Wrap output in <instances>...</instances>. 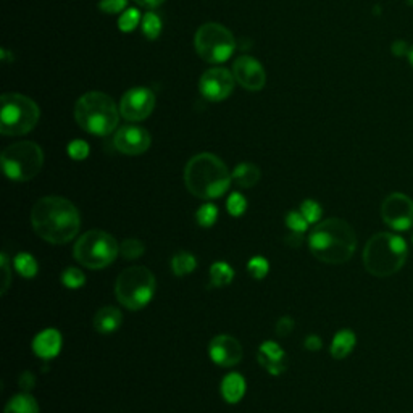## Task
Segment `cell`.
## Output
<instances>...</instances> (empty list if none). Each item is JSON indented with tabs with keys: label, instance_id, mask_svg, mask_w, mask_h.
Listing matches in <instances>:
<instances>
[{
	"label": "cell",
	"instance_id": "1",
	"mask_svg": "<svg viewBox=\"0 0 413 413\" xmlns=\"http://www.w3.org/2000/svg\"><path fill=\"white\" fill-rule=\"evenodd\" d=\"M34 233L49 244H67L80 233L81 217L73 202L58 196H47L31 210Z\"/></svg>",
	"mask_w": 413,
	"mask_h": 413
},
{
	"label": "cell",
	"instance_id": "2",
	"mask_svg": "<svg viewBox=\"0 0 413 413\" xmlns=\"http://www.w3.org/2000/svg\"><path fill=\"white\" fill-rule=\"evenodd\" d=\"M308 249L317 260L328 265H343L357 249L355 231L343 218L323 220L308 234Z\"/></svg>",
	"mask_w": 413,
	"mask_h": 413
},
{
	"label": "cell",
	"instance_id": "3",
	"mask_svg": "<svg viewBox=\"0 0 413 413\" xmlns=\"http://www.w3.org/2000/svg\"><path fill=\"white\" fill-rule=\"evenodd\" d=\"M233 174L222 158L203 152L192 157L184 168V183L192 196L203 201L222 197L229 189Z\"/></svg>",
	"mask_w": 413,
	"mask_h": 413
},
{
	"label": "cell",
	"instance_id": "4",
	"mask_svg": "<svg viewBox=\"0 0 413 413\" xmlns=\"http://www.w3.org/2000/svg\"><path fill=\"white\" fill-rule=\"evenodd\" d=\"M409 257L404 238L393 233H378L368 239L363 249V265L374 278H389L400 272Z\"/></svg>",
	"mask_w": 413,
	"mask_h": 413
},
{
	"label": "cell",
	"instance_id": "5",
	"mask_svg": "<svg viewBox=\"0 0 413 413\" xmlns=\"http://www.w3.org/2000/svg\"><path fill=\"white\" fill-rule=\"evenodd\" d=\"M75 120L86 133L108 136L117 129L120 113L113 99L103 92H87L75 106Z\"/></svg>",
	"mask_w": 413,
	"mask_h": 413
},
{
	"label": "cell",
	"instance_id": "6",
	"mask_svg": "<svg viewBox=\"0 0 413 413\" xmlns=\"http://www.w3.org/2000/svg\"><path fill=\"white\" fill-rule=\"evenodd\" d=\"M157 281L151 269L146 267L125 268L115 283V296L121 305L128 310H141L147 307L155 296Z\"/></svg>",
	"mask_w": 413,
	"mask_h": 413
},
{
	"label": "cell",
	"instance_id": "7",
	"mask_svg": "<svg viewBox=\"0 0 413 413\" xmlns=\"http://www.w3.org/2000/svg\"><path fill=\"white\" fill-rule=\"evenodd\" d=\"M41 110L34 101L23 94L7 92L0 99V133L23 136L36 128Z\"/></svg>",
	"mask_w": 413,
	"mask_h": 413
},
{
	"label": "cell",
	"instance_id": "8",
	"mask_svg": "<svg viewBox=\"0 0 413 413\" xmlns=\"http://www.w3.org/2000/svg\"><path fill=\"white\" fill-rule=\"evenodd\" d=\"M118 255L120 246L117 239L102 229L87 231L73 247L75 260L91 269H102L112 265Z\"/></svg>",
	"mask_w": 413,
	"mask_h": 413
},
{
	"label": "cell",
	"instance_id": "9",
	"mask_svg": "<svg viewBox=\"0 0 413 413\" xmlns=\"http://www.w3.org/2000/svg\"><path fill=\"white\" fill-rule=\"evenodd\" d=\"M0 160L8 179L25 183L39 174L44 165V152L36 142L21 141L5 148Z\"/></svg>",
	"mask_w": 413,
	"mask_h": 413
},
{
	"label": "cell",
	"instance_id": "10",
	"mask_svg": "<svg viewBox=\"0 0 413 413\" xmlns=\"http://www.w3.org/2000/svg\"><path fill=\"white\" fill-rule=\"evenodd\" d=\"M196 51L208 63H223L234 51V36L223 25L205 23L196 32Z\"/></svg>",
	"mask_w": 413,
	"mask_h": 413
},
{
	"label": "cell",
	"instance_id": "11",
	"mask_svg": "<svg viewBox=\"0 0 413 413\" xmlns=\"http://www.w3.org/2000/svg\"><path fill=\"white\" fill-rule=\"evenodd\" d=\"M381 218L390 229L409 231L413 227V199L404 192H393L381 203Z\"/></svg>",
	"mask_w": 413,
	"mask_h": 413
},
{
	"label": "cell",
	"instance_id": "12",
	"mask_svg": "<svg viewBox=\"0 0 413 413\" xmlns=\"http://www.w3.org/2000/svg\"><path fill=\"white\" fill-rule=\"evenodd\" d=\"M155 108V96L148 87H133L120 102L121 117L128 121H142Z\"/></svg>",
	"mask_w": 413,
	"mask_h": 413
},
{
	"label": "cell",
	"instance_id": "13",
	"mask_svg": "<svg viewBox=\"0 0 413 413\" xmlns=\"http://www.w3.org/2000/svg\"><path fill=\"white\" fill-rule=\"evenodd\" d=\"M199 89L207 101L222 102L228 99L234 89V75L222 67L207 70L201 78Z\"/></svg>",
	"mask_w": 413,
	"mask_h": 413
},
{
	"label": "cell",
	"instance_id": "14",
	"mask_svg": "<svg viewBox=\"0 0 413 413\" xmlns=\"http://www.w3.org/2000/svg\"><path fill=\"white\" fill-rule=\"evenodd\" d=\"M151 134L139 126H123L113 137V144L117 151L125 155H141L151 147Z\"/></svg>",
	"mask_w": 413,
	"mask_h": 413
},
{
	"label": "cell",
	"instance_id": "15",
	"mask_svg": "<svg viewBox=\"0 0 413 413\" xmlns=\"http://www.w3.org/2000/svg\"><path fill=\"white\" fill-rule=\"evenodd\" d=\"M233 75L234 80L242 87L252 92L262 91L267 82L265 70H263L260 62L252 57H247V55H242V57L236 60L233 65Z\"/></svg>",
	"mask_w": 413,
	"mask_h": 413
},
{
	"label": "cell",
	"instance_id": "16",
	"mask_svg": "<svg viewBox=\"0 0 413 413\" xmlns=\"http://www.w3.org/2000/svg\"><path fill=\"white\" fill-rule=\"evenodd\" d=\"M208 355L218 367H236L242 360V345L233 336L220 334L208 344Z\"/></svg>",
	"mask_w": 413,
	"mask_h": 413
},
{
	"label": "cell",
	"instance_id": "17",
	"mask_svg": "<svg viewBox=\"0 0 413 413\" xmlns=\"http://www.w3.org/2000/svg\"><path fill=\"white\" fill-rule=\"evenodd\" d=\"M257 360L262 368H265V371L273 374V376H279L281 373L288 370L289 365L286 350L278 343H273V341H265V343H262V345L258 347Z\"/></svg>",
	"mask_w": 413,
	"mask_h": 413
},
{
	"label": "cell",
	"instance_id": "18",
	"mask_svg": "<svg viewBox=\"0 0 413 413\" xmlns=\"http://www.w3.org/2000/svg\"><path fill=\"white\" fill-rule=\"evenodd\" d=\"M32 350L44 360L55 359L62 350V334L55 328L44 329L32 341Z\"/></svg>",
	"mask_w": 413,
	"mask_h": 413
},
{
	"label": "cell",
	"instance_id": "19",
	"mask_svg": "<svg viewBox=\"0 0 413 413\" xmlns=\"http://www.w3.org/2000/svg\"><path fill=\"white\" fill-rule=\"evenodd\" d=\"M121 323H123V313H121L120 308L107 305L99 308L96 315H94L92 326L101 334H112L115 331H118Z\"/></svg>",
	"mask_w": 413,
	"mask_h": 413
},
{
	"label": "cell",
	"instance_id": "20",
	"mask_svg": "<svg viewBox=\"0 0 413 413\" xmlns=\"http://www.w3.org/2000/svg\"><path fill=\"white\" fill-rule=\"evenodd\" d=\"M222 395L228 404H238L246 394V379L239 373H229L222 381Z\"/></svg>",
	"mask_w": 413,
	"mask_h": 413
},
{
	"label": "cell",
	"instance_id": "21",
	"mask_svg": "<svg viewBox=\"0 0 413 413\" xmlns=\"http://www.w3.org/2000/svg\"><path fill=\"white\" fill-rule=\"evenodd\" d=\"M355 344H357L355 333L350 331V329H341V331L334 334L329 352H331L333 359L343 360L345 359V357L350 355V352L354 350Z\"/></svg>",
	"mask_w": 413,
	"mask_h": 413
},
{
	"label": "cell",
	"instance_id": "22",
	"mask_svg": "<svg viewBox=\"0 0 413 413\" xmlns=\"http://www.w3.org/2000/svg\"><path fill=\"white\" fill-rule=\"evenodd\" d=\"M231 174H233V183L242 187V189H250L260 181V168L247 162L239 163Z\"/></svg>",
	"mask_w": 413,
	"mask_h": 413
},
{
	"label": "cell",
	"instance_id": "23",
	"mask_svg": "<svg viewBox=\"0 0 413 413\" xmlns=\"http://www.w3.org/2000/svg\"><path fill=\"white\" fill-rule=\"evenodd\" d=\"M4 413H39V405H37V400L25 390L8 400Z\"/></svg>",
	"mask_w": 413,
	"mask_h": 413
},
{
	"label": "cell",
	"instance_id": "24",
	"mask_svg": "<svg viewBox=\"0 0 413 413\" xmlns=\"http://www.w3.org/2000/svg\"><path fill=\"white\" fill-rule=\"evenodd\" d=\"M234 269L227 262H215L210 267V288H223L233 283Z\"/></svg>",
	"mask_w": 413,
	"mask_h": 413
},
{
	"label": "cell",
	"instance_id": "25",
	"mask_svg": "<svg viewBox=\"0 0 413 413\" xmlns=\"http://www.w3.org/2000/svg\"><path fill=\"white\" fill-rule=\"evenodd\" d=\"M197 268V260L192 253L181 250L178 253H174L172 258V269L176 277L183 278L186 274H191L194 269Z\"/></svg>",
	"mask_w": 413,
	"mask_h": 413
},
{
	"label": "cell",
	"instance_id": "26",
	"mask_svg": "<svg viewBox=\"0 0 413 413\" xmlns=\"http://www.w3.org/2000/svg\"><path fill=\"white\" fill-rule=\"evenodd\" d=\"M13 267L16 272H18L21 277L26 279H32L39 272V265H37V260L31 253L27 252H20L18 255L15 257L13 260Z\"/></svg>",
	"mask_w": 413,
	"mask_h": 413
},
{
	"label": "cell",
	"instance_id": "27",
	"mask_svg": "<svg viewBox=\"0 0 413 413\" xmlns=\"http://www.w3.org/2000/svg\"><path fill=\"white\" fill-rule=\"evenodd\" d=\"M142 32H144V36L147 39H157L158 36H160L162 32V20L160 16L157 13H152L148 12L144 16H142Z\"/></svg>",
	"mask_w": 413,
	"mask_h": 413
},
{
	"label": "cell",
	"instance_id": "28",
	"mask_svg": "<svg viewBox=\"0 0 413 413\" xmlns=\"http://www.w3.org/2000/svg\"><path fill=\"white\" fill-rule=\"evenodd\" d=\"M144 250H146V246L142 244L139 239H134V238L125 239L120 244V255L126 258V260H136V258L144 255Z\"/></svg>",
	"mask_w": 413,
	"mask_h": 413
},
{
	"label": "cell",
	"instance_id": "29",
	"mask_svg": "<svg viewBox=\"0 0 413 413\" xmlns=\"http://www.w3.org/2000/svg\"><path fill=\"white\" fill-rule=\"evenodd\" d=\"M196 220L202 228H212L218 220V207L210 202L203 203L196 213Z\"/></svg>",
	"mask_w": 413,
	"mask_h": 413
},
{
	"label": "cell",
	"instance_id": "30",
	"mask_svg": "<svg viewBox=\"0 0 413 413\" xmlns=\"http://www.w3.org/2000/svg\"><path fill=\"white\" fill-rule=\"evenodd\" d=\"M299 212L304 215V218L310 224L320 223V220L323 217V207L317 201H312V199H307L302 202Z\"/></svg>",
	"mask_w": 413,
	"mask_h": 413
},
{
	"label": "cell",
	"instance_id": "31",
	"mask_svg": "<svg viewBox=\"0 0 413 413\" xmlns=\"http://www.w3.org/2000/svg\"><path fill=\"white\" fill-rule=\"evenodd\" d=\"M60 278H62V284L68 289H80L86 283L84 273L76 267H68Z\"/></svg>",
	"mask_w": 413,
	"mask_h": 413
},
{
	"label": "cell",
	"instance_id": "32",
	"mask_svg": "<svg viewBox=\"0 0 413 413\" xmlns=\"http://www.w3.org/2000/svg\"><path fill=\"white\" fill-rule=\"evenodd\" d=\"M247 272L253 279H263L269 272V263L265 257H252L247 263Z\"/></svg>",
	"mask_w": 413,
	"mask_h": 413
},
{
	"label": "cell",
	"instance_id": "33",
	"mask_svg": "<svg viewBox=\"0 0 413 413\" xmlns=\"http://www.w3.org/2000/svg\"><path fill=\"white\" fill-rule=\"evenodd\" d=\"M284 222H286V227L293 231V233H299V234H304L308 229V224H310L299 210H291L288 215H286Z\"/></svg>",
	"mask_w": 413,
	"mask_h": 413
},
{
	"label": "cell",
	"instance_id": "34",
	"mask_svg": "<svg viewBox=\"0 0 413 413\" xmlns=\"http://www.w3.org/2000/svg\"><path fill=\"white\" fill-rule=\"evenodd\" d=\"M227 208L231 217H242L247 210V199L241 192H233L227 201Z\"/></svg>",
	"mask_w": 413,
	"mask_h": 413
},
{
	"label": "cell",
	"instance_id": "35",
	"mask_svg": "<svg viewBox=\"0 0 413 413\" xmlns=\"http://www.w3.org/2000/svg\"><path fill=\"white\" fill-rule=\"evenodd\" d=\"M139 21H141V15H139V12H137V10H134V8L126 10V12L121 15V18H120L121 31H133L134 27L139 25Z\"/></svg>",
	"mask_w": 413,
	"mask_h": 413
},
{
	"label": "cell",
	"instance_id": "36",
	"mask_svg": "<svg viewBox=\"0 0 413 413\" xmlns=\"http://www.w3.org/2000/svg\"><path fill=\"white\" fill-rule=\"evenodd\" d=\"M68 153L73 160H84L89 155V146H87V142L81 139L71 141L68 146Z\"/></svg>",
	"mask_w": 413,
	"mask_h": 413
},
{
	"label": "cell",
	"instance_id": "37",
	"mask_svg": "<svg viewBox=\"0 0 413 413\" xmlns=\"http://www.w3.org/2000/svg\"><path fill=\"white\" fill-rule=\"evenodd\" d=\"M126 5H128V0H101L99 8L108 15H115L123 12Z\"/></svg>",
	"mask_w": 413,
	"mask_h": 413
},
{
	"label": "cell",
	"instance_id": "38",
	"mask_svg": "<svg viewBox=\"0 0 413 413\" xmlns=\"http://www.w3.org/2000/svg\"><path fill=\"white\" fill-rule=\"evenodd\" d=\"M294 320L291 317H281L278 323H277V334L279 336V338H286V336H289L291 333H293L294 329Z\"/></svg>",
	"mask_w": 413,
	"mask_h": 413
},
{
	"label": "cell",
	"instance_id": "39",
	"mask_svg": "<svg viewBox=\"0 0 413 413\" xmlns=\"http://www.w3.org/2000/svg\"><path fill=\"white\" fill-rule=\"evenodd\" d=\"M0 263H2V272H4V286H2V294H5L8 291L10 281H12V274H10V263H8V257L7 253L2 252V257H0Z\"/></svg>",
	"mask_w": 413,
	"mask_h": 413
},
{
	"label": "cell",
	"instance_id": "40",
	"mask_svg": "<svg viewBox=\"0 0 413 413\" xmlns=\"http://www.w3.org/2000/svg\"><path fill=\"white\" fill-rule=\"evenodd\" d=\"M390 52H393L395 57H409L410 46L404 39H398L390 44Z\"/></svg>",
	"mask_w": 413,
	"mask_h": 413
},
{
	"label": "cell",
	"instance_id": "41",
	"mask_svg": "<svg viewBox=\"0 0 413 413\" xmlns=\"http://www.w3.org/2000/svg\"><path fill=\"white\" fill-rule=\"evenodd\" d=\"M304 347L307 350H310V352H318L323 347V341H322L320 336L310 334V336H307V338H305Z\"/></svg>",
	"mask_w": 413,
	"mask_h": 413
},
{
	"label": "cell",
	"instance_id": "42",
	"mask_svg": "<svg viewBox=\"0 0 413 413\" xmlns=\"http://www.w3.org/2000/svg\"><path fill=\"white\" fill-rule=\"evenodd\" d=\"M20 386L23 388L26 393H30L31 388L34 386V376H32L31 371H25L23 374H21L20 378Z\"/></svg>",
	"mask_w": 413,
	"mask_h": 413
},
{
	"label": "cell",
	"instance_id": "43",
	"mask_svg": "<svg viewBox=\"0 0 413 413\" xmlns=\"http://www.w3.org/2000/svg\"><path fill=\"white\" fill-rule=\"evenodd\" d=\"M284 242L291 247H300L302 242H304V236L299 234V233H293V231H291V234L284 239Z\"/></svg>",
	"mask_w": 413,
	"mask_h": 413
},
{
	"label": "cell",
	"instance_id": "44",
	"mask_svg": "<svg viewBox=\"0 0 413 413\" xmlns=\"http://www.w3.org/2000/svg\"><path fill=\"white\" fill-rule=\"evenodd\" d=\"M163 2L165 0H136V4L141 5V7H144V8H157V7H160Z\"/></svg>",
	"mask_w": 413,
	"mask_h": 413
},
{
	"label": "cell",
	"instance_id": "45",
	"mask_svg": "<svg viewBox=\"0 0 413 413\" xmlns=\"http://www.w3.org/2000/svg\"><path fill=\"white\" fill-rule=\"evenodd\" d=\"M407 58H409V62L413 67V46H410V52H409V57H407Z\"/></svg>",
	"mask_w": 413,
	"mask_h": 413
},
{
	"label": "cell",
	"instance_id": "46",
	"mask_svg": "<svg viewBox=\"0 0 413 413\" xmlns=\"http://www.w3.org/2000/svg\"><path fill=\"white\" fill-rule=\"evenodd\" d=\"M407 5H410V7H413V0H405Z\"/></svg>",
	"mask_w": 413,
	"mask_h": 413
}]
</instances>
